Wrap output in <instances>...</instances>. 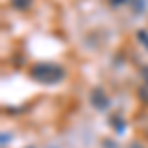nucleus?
I'll list each match as a JSON object with an SVG mask.
<instances>
[{
	"mask_svg": "<svg viewBox=\"0 0 148 148\" xmlns=\"http://www.w3.org/2000/svg\"><path fill=\"white\" fill-rule=\"evenodd\" d=\"M63 69L59 65H53V63H40L32 69V77L40 83H46V85H51V83H57V81L63 79Z\"/></svg>",
	"mask_w": 148,
	"mask_h": 148,
	"instance_id": "obj_1",
	"label": "nucleus"
},
{
	"mask_svg": "<svg viewBox=\"0 0 148 148\" xmlns=\"http://www.w3.org/2000/svg\"><path fill=\"white\" fill-rule=\"evenodd\" d=\"M138 97H140V99H142V101L148 105V83L142 87V89H140V91H138Z\"/></svg>",
	"mask_w": 148,
	"mask_h": 148,
	"instance_id": "obj_2",
	"label": "nucleus"
},
{
	"mask_svg": "<svg viewBox=\"0 0 148 148\" xmlns=\"http://www.w3.org/2000/svg\"><path fill=\"white\" fill-rule=\"evenodd\" d=\"M12 4L16 6V8H28V4H30V0H12Z\"/></svg>",
	"mask_w": 148,
	"mask_h": 148,
	"instance_id": "obj_3",
	"label": "nucleus"
}]
</instances>
